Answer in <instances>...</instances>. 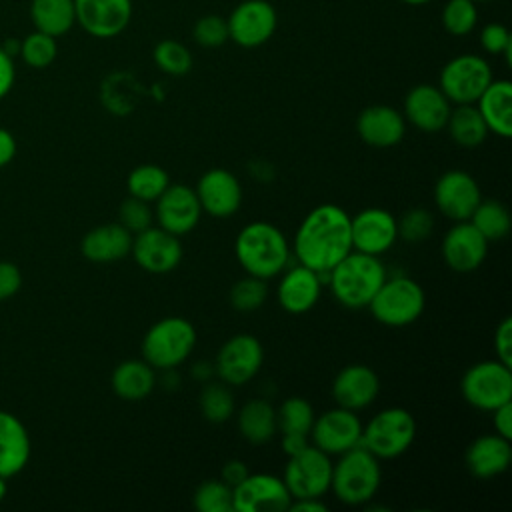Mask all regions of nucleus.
<instances>
[{
    "instance_id": "nucleus-43",
    "label": "nucleus",
    "mask_w": 512,
    "mask_h": 512,
    "mask_svg": "<svg viewBox=\"0 0 512 512\" xmlns=\"http://www.w3.org/2000/svg\"><path fill=\"white\" fill-rule=\"evenodd\" d=\"M398 226V238H402L406 244H420L428 240V236L434 230V216L430 210L418 206L406 210L400 218H396Z\"/></svg>"
},
{
    "instance_id": "nucleus-36",
    "label": "nucleus",
    "mask_w": 512,
    "mask_h": 512,
    "mask_svg": "<svg viewBox=\"0 0 512 512\" xmlns=\"http://www.w3.org/2000/svg\"><path fill=\"white\" fill-rule=\"evenodd\" d=\"M168 184V172L156 164H140L126 178L128 194L144 202H156V198L168 188Z\"/></svg>"
},
{
    "instance_id": "nucleus-34",
    "label": "nucleus",
    "mask_w": 512,
    "mask_h": 512,
    "mask_svg": "<svg viewBox=\"0 0 512 512\" xmlns=\"http://www.w3.org/2000/svg\"><path fill=\"white\" fill-rule=\"evenodd\" d=\"M446 128L450 138L462 148H476L488 136L486 122L480 116L476 104H456L448 116Z\"/></svg>"
},
{
    "instance_id": "nucleus-47",
    "label": "nucleus",
    "mask_w": 512,
    "mask_h": 512,
    "mask_svg": "<svg viewBox=\"0 0 512 512\" xmlns=\"http://www.w3.org/2000/svg\"><path fill=\"white\" fill-rule=\"evenodd\" d=\"M494 350L496 358L512 366V318L506 316L494 330Z\"/></svg>"
},
{
    "instance_id": "nucleus-28",
    "label": "nucleus",
    "mask_w": 512,
    "mask_h": 512,
    "mask_svg": "<svg viewBox=\"0 0 512 512\" xmlns=\"http://www.w3.org/2000/svg\"><path fill=\"white\" fill-rule=\"evenodd\" d=\"M30 434L22 420L12 412L0 410V476L12 478L22 472L30 460Z\"/></svg>"
},
{
    "instance_id": "nucleus-32",
    "label": "nucleus",
    "mask_w": 512,
    "mask_h": 512,
    "mask_svg": "<svg viewBox=\"0 0 512 512\" xmlns=\"http://www.w3.org/2000/svg\"><path fill=\"white\" fill-rule=\"evenodd\" d=\"M236 424L246 442L266 444L278 432L276 408L264 398H252L240 408L236 416Z\"/></svg>"
},
{
    "instance_id": "nucleus-49",
    "label": "nucleus",
    "mask_w": 512,
    "mask_h": 512,
    "mask_svg": "<svg viewBox=\"0 0 512 512\" xmlns=\"http://www.w3.org/2000/svg\"><path fill=\"white\" fill-rule=\"evenodd\" d=\"M16 80L14 58L0 46V100L12 90Z\"/></svg>"
},
{
    "instance_id": "nucleus-50",
    "label": "nucleus",
    "mask_w": 512,
    "mask_h": 512,
    "mask_svg": "<svg viewBox=\"0 0 512 512\" xmlns=\"http://www.w3.org/2000/svg\"><path fill=\"white\" fill-rule=\"evenodd\" d=\"M492 424L496 434L512 440V402H506L492 410Z\"/></svg>"
},
{
    "instance_id": "nucleus-26",
    "label": "nucleus",
    "mask_w": 512,
    "mask_h": 512,
    "mask_svg": "<svg viewBox=\"0 0 512 512\" xmlns=\"http://www.w3.org/2000/svg\"><path fill=\"white\" fill-rule=\"evenodd\" d=\"M466 468L474 478L488 480L508 470L512 462L510 440L500 434H482L470 442L464 454Z\"/></svg>"
},
{
    "instance_id": "nucleus-31",
    "label": "nucleus",
    "mask_w": 512,
    "mask_h": 512,
    "mask_svg": "<svg viewBox=\"0 0 512 512\" xmlns=\"http://www.w3.org/2000/svg\"><path fill=\"white\" fill-rule=\"evenodd\" d=\"M110 384L118 398L128 402L142 400L156 386V368H152L144 358L124 360L112 370Z\"/></svg>"
},
{
    "instance_id": "nucleus-35",
    "label": "nucleus",
    "mask_w": 512,
    "mask_h": 512,
    "mask_svg": "<svg viewBox=\"0 0 512 512\" xmlns=\"http://www.w3.org/2000/svg\"><path fill=\"white\" fill-rule=\"evenodd\" d=\"M468 222L488 240L496 242L508 236L512 220L508 208L498 200H480Z\"/></svg>"
},
{
    "instance_id": "nucleus-2",
    "label": "nucleus",
    "mask_w": 512,
    "mask_h": 512,
    "mask_svg": "<svg viewBox=\"0 0 512 512\" xmlns=\"http://www.w3.org/2000/svg\"><path fill=\"white\" fill-rule=\"evenodd\" d=\"M234 254L246 274L268 280L288 266L290 244L276 224L256 220L238 232Z\"/></svg>"
},
{
    "instance_id": "nucleus-40",
    "label": "nucleus",
    "mask_w": 512,
    "mask_h": 512,
    "mask_svg": "<svg viewBox=\"0 0 512 512\" xmlns=\"http://www.w3.org/2000/svg\"><path fill=\"white\" fill-rule=\"evenodd\" d=\"M18 54L30 68H46L56 60L58 44H56L54 36L34 30L24 40H20Z\"/></svg>"
},
{
    "instance_id": "nucleus-44",
    "label": "nucleus",
    "mask_w": 512,
    "mask_h": 512,
    "mask_svg": "<svg viewBox=\"0 0 512 512\" xmlns=\"http://www.w3.org/2000/svg\"><path fill=\"white\" fill-rule=\"evenodd\" d=\"M120 224L130 230L132 234H138L154 224V210L150 208V202H144L140 198L128 196L118 210Z\"/></svg>"
},
{
    "instance_id": "nucleus-18",
    "label": "nucleus",
    "mask_w": 512,
    "mask_h": 512,
    "mask_svg": "<svg viewBox=\"0 0 512 512\" xmlns=\"http://www.w3.org/2000/svg\"><path fill=\"white\" fill-rule=\"evenodd\" d=\"M202 208L194 188L186 184H168L156 198L154 220L160 228L176 234L178 238L192 232L200 222Z\"/></svg>"
},
{
    "instance_id": "nucleus-11",
    "label": "nucleus",
    "mask_w": 512,
    "mask_h": 512,
    "mask_svg": "<svg viewBox=\"0 0 512 512\" xmlns=\"http://www.w3.org/2000/svg\"><path fill=\"white\" fill-rule=\"evenodd\" d=\"M264 348L252 334L240 332L230 336L216 354L214 372L228 386H242L250 382L262 368Z\"/></svg>"
},
{
    "instance_id": "nucleus-3",
    "label": "nucleus",
    "mask_w": 512,
    "mask_h": 512,
    "mask_svg": "<svg viewBox=\"0 0 512 512\" xmlns=\"http://www.w3.org/2000/svg\"><path fill=\"white\" fill-rule=\"evenodd\" d=\"M386 276V266L380 256L350 250L338 264L328 270L324 278L332 296L344 308L362 310L370 304Z\"/></svg>"
},
{
    "instance_id": "nucleus-10",
    "label": "nucleus",
    "mask_w": 512,
    "mask_h": 512,
    "mask_svg": "<svg viewBox=\"0 0 512 512\" xmlns=\"http://www.w3.org/2000/svg\"><path fill=\"white\" fill-rule=\"evenodd\" d=\"M492 80V68L482 56L458 54L442 66L438 88L452 104H474Z\"/></svg>"
},
{
    "instance_id": "nucleus-8",
    "label": "nucleus",
    "mask_w": 512,
    "mask_h": 512,
    "mask_svg": "<svg viewBox=\"0 0 512 512\" xmlns=\"http://www.w3.org/2000/svg\"><path fill=\"white\" fill-rule=\"evenodd\" d=\"M460 392L464 400L484 412L512 402V366L496 360H482L472 364L462 380Z\"/></svg>"
},
{
    "instance_id": "nucleus-27",
    "label": "nucleus",
    "mask_w": 512,
    "mask_h": 512,
    "mask_svg": "<svg viewBox=\"0 0 512 512\" xmlns=\"http://www.w3.org/2000/svg\"><path fill=\"white\" fill-rule=\"evenodd\" d=\"M314 418L312 404L302 396H290L276 408V430L282 438V450L288 456L308 444Z\"/></svg>"
},
{
    "instance_id": "nucleus-17",
    "label": "nucleus",
    "mask_w": 512,
    "mask_h": 512,
    "mask_svg": "<svg viewBox=\"0 0 512 512\" xmlns=\"http://www.w3.org/2000/svg\"><path fill=\"white\" fill-rule=\"evenodd\" d=\"M480 200V186L466 170H446L434 184V204L452 222L468 220Z\"/></svg>"
},
{
    "instance_id": "nucleus-38",
    "label": "nucleus",
    "mask_w": 512,
    "mask_h": 512,
    "mask_svg": "<svg viewBox=\"0 0 512 512\" xmlns=\"http://www.w3.org/2000/svg\"><path fill=\"white\" fill-rule=\"evenodd\" d=\"M152 58H154V64L162 72H166L170 76H184L192 68V54H190V50L182 42L172 40V38L160 40L154 46Z\"/></svg>"
},
{
    "instance_id": "nucleus-9",
    "label": "nucleus",
    "mask_w": 512,
    "mask_h": 512,
    "mask_svg": "<svg viewBox=\"0 0 512 512\" xmlns=\"http://www.w3.org/2000/svg\"><path fill=\"white\" fill-rule=\"evenodd\" d=\"M332 460L326 452L314 444H306L302 450L288 456L282 480L296 498H322L330 490Z\"/></svg>"
},
{
    "instance_id": "nucleus-22",
    "label": "nucleus",
    "mask_w": 512,
    "mask_h": 512,
    "mask_svg": "<svg viewBox=\"0 0 512 512\" xmlns=\"http://www.w3.org/2000/svg\"><path fill=\"white\" fill-rule=\"evenodd\" d=\"M450 112L452 102L432 84H416L404 98V118L422 132L444 130Z\"/></svg>"
},
{
    "instance_id": "nucleus-29",
    "label": "nucleus",
    "mask_w": 512,
    "mask_h": 512,
    "mask_svg": "<svg viewBox=\"0 0 512 512\" xmlns=\"http://www.w3.org/2000/svg\"><path fill=\"white\" fill-rule=\"evenodd\" d=\"M132 248V232L118 224H102L92 228L80 240V252L96 264H110L126 258Z\"/></svg>"
},
{
    "instance_id": "nucleus-39",
    "label": "nucleus",
    "mask_w": 512,
    "mask_h": 512,
    "mask_svg": "<svg viewBox=\"0 0 512 512\" xmlns=\"http://www.w3.org/2000/svg\"><path fill=\"white\" fill-rule=\"evenodd\" d=\"M266 298H268L266 280L250 274L236 280L230 288V304L236 312H254L264 306Z\"/></svg>"
},
{
    "instance_id": "nucleus-37",
    "label": "nucleus",
    "mask_w": 512,
    "mask_h": 512,
    "mask_svg": "<svg viewBox=\"0 0 512 512\" xmlns=\"http://www.w3.org/2000/svg\"><path fill=\"white\" fill-rule=\"evenodd\" d=\"M198 406H200L202 416L214 424H222V422L230 420L236 410L234 396H232L228 384H224L222 380L206 382L202 386L200 396H198Z\"/></svg>"
},
{
    "instance_id": "nucleus-55",
    "label": "nucleus",
    "mask_w": 512,
    "mask_h": 512,
    "mask_svg": "<svg viewBox=\"0 0 512 512\" xmlns=\"http://www.w3.org/2000/svg\"><path fill=\"white\" fill-rule=\"evenodd\" d=\"M6 492H8V484H6V478H2V476H0V504H2V500L6 498Z\"/></svg>"
},
{
    "instance_id": "nucleus-24",
    "label": "nucleus",
    "mask_w": 512,
    "mask_h": 512,
    "mask_svg": "<svg viewBox=\"0 0 512 512\" xmlns=\"http://www.w3.org/2000/svg\"><path fill=\"white\" fill-rule=\"evenodd\" d=\"M282 278L276 288L278 304L288 314H306L310 312L322 296V276L308 266L284 268Z\"/></svg>"
},
{
    "instance_id": "nucleus-20",
    "label": "nucleus",
    "mask_w": 512,
    "mask_h": 512,
    "mask_svg": "<svg viewBox=\"0 0 512 512\" xmlns=\"http://www.w3.org/2000/svg\"><path fill=\"white\" fill-rule=\"evenodd\" d=\"M440 254L450 270L468 274L486 260L488 240L468 220L454 222L442 238Z\"/></svg>"
},
{
    "instance_id": "nucleus-19",
    "label": "nucleus",
    "mask_w": 512,
    "mask_h": 512,
    "mask_svg": "<svg viewBox=\"0 0 512 512\" xmlns=\"http://www.w3.org/2000/svg\"><path fill=\"white\" fill-rule=\"evenodd\" d=\"M76 24L94 38H114L132 20V0H74Z\"/></svg>"
},
{
    "instance_id": "nucleus-48",
    "label": "nucleus",
    "mask_w": 512,
    "mask_h": 512,
    "mask_svg": "<svg viewBox=\"0 0 512 512\" xmlns=\"http://www.w3.org/2000/svg\"><path fill=\"white\" fill-rule=\"evenodd\" d=\"M22 286V272L14 262L0 260V300L12 298Z\"/></svg>"
},
{
    "instance_id": "nucleus-5",
    "label": "nucleus",
    "mask_w": 512,
    "mask_h": 512,
    "mask_svg": "<svg viewBox=\"0 0 512 512\" xmlns=\"http://www.w3.org/2000/svg\"><path fill=\"white\" fill-rule=\"evenodd\" d=\"M196 346V328L182 316H166L154 322L142 340V356L156 370L180 366Z\"/></svg>"
},
{
    "instance_id": "nucleus-14",
    "label": "nucleus",
    "mask_w": 512,
    "mask_h": 512,
    "mask_svg": "<svg viewBox=\"0 0 512 512\" xmlns=\"http://www.w3.org/2000/svg\"><path fill=\"white\" fill-rule=\"evenodd\" d=\"M310 438L328 456H338L360 444L362 422L354 410L336 406L314 418Z\"/></svg>"
},
{
    "instance_id": "nucleus-57",
    "label": "nucleus",
    "mask_w": 512,
    "mask_h": 512,
    "mask_svg": "<svg viewBox=\"0 0 512 512\" xmlns=\"http://www.w3.org/2000/svg\"><path fill=\"white\" fill-rule=\"evenodd\" d=\"M472 2H488V0H472Z\"/></svg>"
},
{
    "instance_id": "nucleus-25",
    "label": "nucleus",
    "mask_w": 512,
    "mask_h": 512,
    "mask_svg": "<svg viewBox=\"0 0 512 512\" xmlns=\"http://www.w3.org/2000/svg\"><path fill=\"white\" fill-rule=\"evenodd\" d=\"M356 130L362 142L372 148H392L406 134V118L388 104H374L358 114Z\"/></svg>"
},
{
    "instance_id": "nucleus-7",
    "label": "nucleus",
    "mask_w": 512,
    "mask_h": 512,
    "mask_svg": "<svg viewBox=\"0 0 512 512\" xmlns=\"http://www.w3.org/2000/svg\"><path fill=\"white\" fill-rule=\"evenodd\" d=\"M416 418L400 406H390L376 412L366 426H362L360 444L378 460L402 456L416 438Z\"/></svg>"
},
{
    "instance_id": "nucleus-41",
    "label": "nucleus",
    "mask_w": 512,
    "mask_h": 512,
    "mask_svg": "<svg viewBox=\"0 0 512 512\" xmlns=\"http://www.w3.org/2000/svg\"><path fill=\"white\" fill-rule=\"evenodd\" d=\"M198 512H234L232 488L224 480H204L192 496Z\"/></svg>"
},
{
    "instance_id": "nucleus-21",
    "label": "nucleus",
    "mask_w": 512,
    "mask_h": 512,
    "mask_svg": "<svg viewBox=\"0 0 512 512\" xmlns=\"http://www.w3.org/2000/svg\"><path fill=\"white\" fill-rule=\"evenodd\" d=\"M202 212L214 218H230L242 204V184L226 168L206 170L194 188Z\"/></svg>"
},
{
    "instance_id": "nucleus-53",
    "label": "nucleus",
    "mask_w": 512,
    "mask_h": 512,
    "mask_svg": "<svg viewBox=\"0 0 512 512\" xmlns=\"http://www.w3.org/2000/svg\"><path fill=\"white\" fill-rule=\"evenodd\" d=\"M294 512H326L328 506L320 498H296L290 502V508Z\"/></svg>"
},
{
    "instance_id": "nucleus-15",
    "label": "nucleus",
    "mask_w": 512,
    "mask_h": 512,
    "mask_svg": "<svg viewBox=\"0 0 512 512\" xmlns=\"http://www.w3.org/2000/svg\"><path fill=\"white\" fill-rule=\"evenodd\" d=\"M130 254L144 272L168 274L180 264L184 250L176 234L160 226H148L132 236Z\"/></svg>"
},
{
    "instance_id": "nucleus-42",
    "label": "nucleus",
    "mask_w": 512,
    "mask_h": 512,
    "mask_svg": "<svg viewBox=\"0 0 512 512\" xmlns=\"http://www.w3.org/2000/svg\"><path fill=\"white\" fill-rule=\"evenodd\" d=\"M478 24V8L472 0H448L442 10V26L452 36H466Z\"/></svg>"
},
{
    "instance_id": "nucleus-4",
    "label": "nucleus",
    "mask_w": 512,
    "mask_h": 512,
    "mask_svg": "<svg viewBox=\"0 0 512 512\" xmlns=\"http://www.w3.org/2000/svg\"><path fill=\"white\" fill-rule=\"evenodd\" d=\"M382 482L380 460L362 444L338 454L332 462L330 490L346 506H360L374 498Z\"/></svg>"
},
{
    "instance_id": "nucleus-6",
    "label": "nucleus",
    "mask_w": 512,
    "mask_h": 512,
    "mask_svg": "<svg viewBox=\"0 0 512 512\" xmlns=\"http://www.w3.org/2000/svg\"><path fill=\"white\" fill-rule=\"evenodd\" d=\"M426 306V294L422 286L410 276H392L382 282V286L372 296L366 306L376 322L402 328L414 324Z\"/></svg>"
},
{
    "instance_id": "nucleus-12",
    "label": "nucleus",
    "mask_w": 512,
    "mask_h": 512,
    "mask_svg": "<svg viewBox=\"0 0 512 512\" xmlns=\"http://www.w3.org/2000/svg\"><path fill=\"white\" fill-rule=\"evenodd\" d=\"M226 24L228 40L242 48H258L274 36L278 14L268 0H244L230 12Z\"/></svg>"
},
{
    "instance_id": "nucleus-45",
    "label": "nucleus",
    "mask_w": 512,
    "mask_h": 512,
    "mask_svg": "<svg viewBox=\"0 0 512 512\" xmlns=\"http://www.w3.org/2000/svg\"><path fill=\"white\" fill-rule=\"evenodd\" d=\"M192 36L196 44L204 48H218L228 40V24L226 18L218 14H206L196 20Z\"/></svg>"
},
{
    "instance_id": "nucleus-13",
    "label": "nucleus",
    "mask_w": 512,
    "mask_h": 512,
    "mask_svg": "<svg viewBox=\"0 0 512 512\" xmlns=\"http://www.w3.org/2000/svg\"><path fill=\"white\" fill-rule=\"evenodd\" d=\"M292 496L280 476L268 472H248V476L232 488L234 512H284L290 508Z\"/></svg>"
},
{
    "instance_id": "nucleus-46",
    "label": "nucleus",
    "mask_w": 512,
    "mask_h": 512,
    "mask_svg": "<svg viewBox=\"0 0 512 512\" xmlns=\"http://www.w3.org/2000/svg\"><path fill=\"white\" fill-rule=\"evenodd\" d=\"M480 44L488 54H504L506 62L510 64L512 52V36L510 30L500 22H490L480 30Z\"/></svg>"
},
{
    "instance_id": "nucleus-51",
    "label": "nucleus",
    "mask_w": 512,
    "mask_h": 512,
    "mask_svg": "<svg viewBox=\"0 0 512 512\" xmlns=\"http://www.w3.org/2000/svg\"><path fill=\"white\" fill-rule=\"evenodd\" d=\"M248 476V468L242 460H228L224 466H222V478L230 488H234L236 484H240L244 478Z\"/></svg>"
},
{
    "instance_id": "nucleus-54",
    "label": "nucleus",
    "mask_w": 512,
    "mask_h": 512,
    "mask_svg": "<svg viewBox=\"0 0 512 512\" xmlns=\"http://www.w3.org/2000/svg\"><path fill=\"white\" fill-rule=\"evenodd\" d=\"M210 368H212L210 364H206V362H198V364L192 368V372H194V376H196V378H200V380H206V378H208V374L212 372Z\"/></svg>"
},
{
    "instance_id": "nucleus-1",
    "label": "nucleus",
    "mask_w": 512,
    "mask_h": 512,
    "mask_svg": "<svg viewBox=\"0 0 512 512\" xmlns=\"http://www.w3.org/2000/svg\"><path fill=\"white\" fill-rule=\"evenodd\" d=\"M292 250L298 264L326 276L352 250L350 214L336 204L312 208L296 228Z\"/></svg>"
},
{
    "instance_id": "nucleus-30",
    "label": "nucleus",
    "mask_w": 512,
    "mask_h": 512,
    "mask_svg": "<svg viewBox=\"0 0 512 512\" xmlns=\"http://www.w3.org/2000/svg\"><path fill=\"white\" fill-rule=\"evenodd\" d=\"M474 104L488 132L500 138L512 136V84L508 80H492Z\"/></svg>"
},
{
    "instance_id": "nucleus-52",
    "label": "nucleus",
    "mask_w": 512,
    "mask_h": 512,
    "mask_svg": "<svg viewBox=\"0 0 512 512\" xmlns=\"http://www.w3.org/2000/svg\"><path fill=\"white\" fill-rule=\"evenodd\" d=\"M16 156V140L14 136L0 126V168L10 164Z\"/></svg>"
},
{
    "instance_id": "nucleus-23",
    "label": "nucleus",
    "mask_w": 512,
    "mask_h": 512,
    "mask_svg": "<svg viewBox=\"0 0 512 512\" xmlns=\"http://www.w3.org/2000/svg\"><path fill=\"white\" fill-rule=\"evenodd\" d=\"M380 394V378L366 364H348L332 380V398L336 406L348 410L368 408Z\"/></svg>"
},
{
    "instance_id": "nucleus-33",
    "label": "nucleus",
    "mask_w": 512,
    "mask_h": 512,
    "mask_svg": "<svg viewBox=\"0 0 512 512\" xmlns=\"http://www.w3.org/2000/svg\"><path fill=\"white\" fill-rule=\"evenodd\" d=\"M30 18L36 30L54 38L64 36L76 24L74 0H32Z\"/></svg>"
},
{
    "instance_id": "nucleus-56",
    "label": "nucleus",
    "mask_w": 512,
    "mask_h": 512,
    "mask_svg": "<svg viewBox=\"0 0 512 512\" xmlns=\"http://www.w3.org/2000/svg\"><path fill=\"white\" fill-rule=\"evenodd\" d=\"M400 2L410 4V6H422V4H428V2H432V0H400Z\"/></svg>"
},
{
    "instance_id": "nucleus-16",
    "label": "nucleus",
    "mask_w": 512,
    "mask_h": 512,
    "mask_svg": "<svg viewBox=\"0 0 512 512\" xmlns=\"http://www.w3.org/2000/svg\"><path fill=\"white\" fill-rule=\"evenodd\" d=\"M350 234L352 250L382 256L398 242L396 216L386 208H364L350 216Z\"/></svg>"
}]
</instances>
